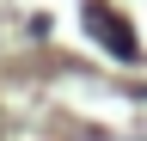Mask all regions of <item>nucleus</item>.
<instances>
[{
    "instance_id": "1",
    "label": "nucleus",
    "mask_w": 147,
    "mask_h": 141,
    "mask_svg": "<svg viewBox=\"0 0 147 141\" xmlns=\"http://www.w3.org/2000/svg\"><path fill=\"white\" fill-rule=\"evenodd\" d=\"M80 19H86V31H92V37H98V43H104L117 61H135V55H141L135 25H129L117 6H104V0H86V12H80Z\"/></svg>"
}]
</instances>
